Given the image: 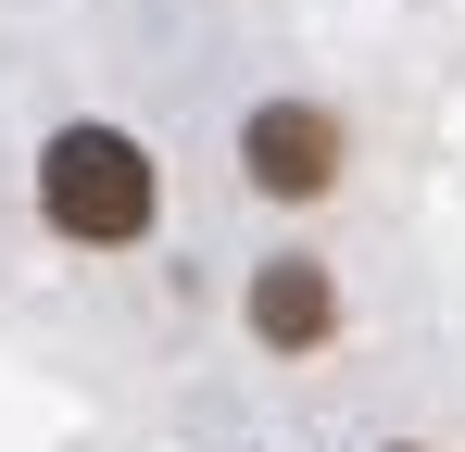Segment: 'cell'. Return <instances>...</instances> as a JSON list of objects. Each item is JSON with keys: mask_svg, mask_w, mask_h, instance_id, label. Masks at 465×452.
<instances>
[{"mask_svg": "<svg viewBox=\"0 0 465 452\" xmlns=\"http://www.w3.org/2000/svg\"><path fill=\"white\" fill-rule=\"evenodd\" d=\"M239 163H252V189H277V201H314V189L340 176V126H327L314 101H264V113L239 126Z\"/></svg>", "mask_w": 465, "mask_h": 452, "instance_id": "2", "label": "cell"}, {"mask_svg": "<svg viewBox=\"0 0 465 452\" xmlns=\"http://www.w3.org/2000/svg\"><path fill=\"white\" fill-rule=\"evenodd\" d=\"M327 327H340V290H327V264L277 251V264L252 277V339H277V352H314Z\"/></svg>", "mask_w": 465, "mask_h": 452, "instance_id": "3", "label": "cell"}, {"mask_svg": "<svg viewBox=\"0 0 465 452\" xmlns=\"http://www.w3.org/2000/svg\"><path fill=\"white\" fill-rule=\"evenodd\" d=\"M163 176L152 151L126 139V126H51V151H38V214H51V239H88V251H126L139 226H152Z\"/></svg>", "mask_w": 465, "mask_h": 452, "instance_id": "1", "label": "cell"}, {"mask_svg": "<svg viewBox=\"0 0 465 452\" xmlns=\"http://www.w3.org/2000/svg\"><path fill=\"white\" fill-rule=\"evenodd\" d=\"M402 452H415V440H402Z\"/></svg>", "mask_w": 465, "mask_h": 452, "instance_id": "4", "label": "cell"}]
</instances>
